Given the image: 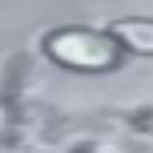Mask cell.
<instances>
[{
    "instance_id": "obj_1",
    "label": "cell",
    "mask_w": 153,
    "mask_h": 153,
    "mask_svg": "<svg viewBox=\"0 0 153 153\" xmlns=\"http://www.w3.org/2000/svg\"><path fill=\"white\" fill-rule=\"evenodd\" d=\"M45 53L56 65L76 73H109L121 61V48L109 32H93V28H56L45 36Z\"/></svg>"
},
{
    "instance_id": "obj_2",
    "label": "cell",
    "mask_w": 153,
    "mask_h": 153,
    "mask_svg": "<svg viewBox=\"0 0 153 153\" xmlns=\"http://www.w3.org/2000/svg\"><path fill=\"white\" fill-rule=\"evenodd\" d=\"M109 36L117 40L121 53H133V56H153V20L149 16H125V20L113 24Z\"/></svg>"
}]
</instances>
